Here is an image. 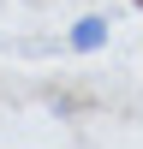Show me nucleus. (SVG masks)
<instances>
[{"mask_svg":"<svg viewBox=\"0 0 143 149\" xmlns=\"http://www.w3.org/2000/svg\"><path fill=\"white\" fill-rule=\"evenodd\" d=\"M72 48H78V54H95V48L107 42V18H78L72 24V36H66Z\"/></svg>","mask_w":143,"mask_h":149,"instance_id":"1","label":"nucleus"}]
</instances>
